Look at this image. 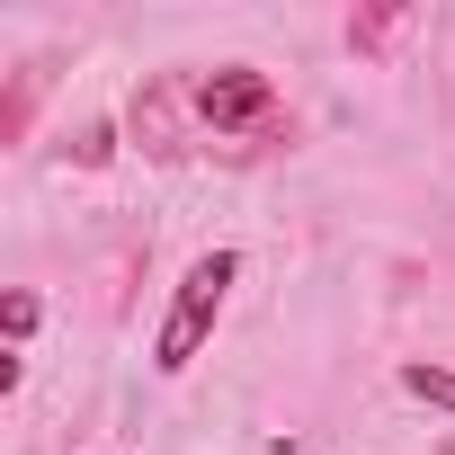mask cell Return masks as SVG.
Returning a JSON list of instances; mask_svg holds the SVG:
<instances>
[{
    "instance_id": "cell-1",
    "label": "cell",
    "mask_w": 455,
    "mask_h": 455,
    "mask_svg": "<svg viewBox=\"0 0 455 455\" xmlns=\"http://www.w3.org/2000/svg\"><path fill=\"white\" fill-rule=\"evenodd\" d=\"M233 286H242V251H205V259L179 277V295H170V313H161V331H152V366H161V375H188V366L205 357V339H214L223 304H233Z\"/></svg>"
},
{
    "instance_id": "cell-2",
    "label": "cell",
    "mask_w": 455,
    "mask_h": 455,
    "mask_svg": "<svg viewBox=\"0 0 455 455\" xmlns=\"http://www.w3.org/2000/svg\"><path fill=\"white\" fill-rule=\"evenodd\" d=\"M188 99H196V116L214 134H277L286 125V108H277V90H268L259 63H214V72L188 81Z\"/></svg>"
},
{
    "instance_id": "cell-3",
    "label": "cell",
    "mask_w": 455,
    "mask_h": 455,
    "mask_svg": "<svg viewBox=\"0 0 455 455\" xmlns=\"http://www.w3.org/2000/svg\"><path fill=\"white\" fill-rule=\"evenodd\" d=\"M402 393L428 402V411H455V366H437V357H402Z\"/></svg>"
},
{
    "instance_id": "cell-4",
    "label": "cell",
    "mask_w": 455,
    "mask_h": 455,
    "mask_svg": "<svg viewBox=\"0 0 455 455\" xmlns=\"http://www.w3.org/2000/svg\"><path fill=\"white\" fill-rule=\"evenodd\" d=\"M0 322H10V339H28V331H36V295H10V313H0Z\"/></svg>"
}]
</instances>
